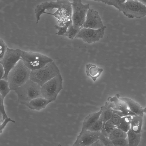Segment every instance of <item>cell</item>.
<instances>
[{"instance_id": "6da1fadb", "label": "cell", "mask_w": 146, "mask_h": 146, "mask_svg": "<svg viewBox=\"0 0 146 146\" xmlns=\"http://www.w3.org/2000/svg\"><path fill=\"white\" fill-rule=\"evenodd\" d=\"M37 19L36 23L43 14L54 16L57 19L61 26H69L72 24V3L68 0H57L42 3L38 5L35 10Z\"/></svg>"}, {"instance_id": "7a4b0ae2", "label": "cell", "mask_w": 146, "mask_h": 146, "mask_svg": "<svg viewBox=\"0 0 146 146\" xmlns=\"http://www.w3.org/2000/svg\"><path fill=\"white\" fill-rule=\"evenodd\" d=\"M31 70L28 68L21 59L10 70L8 75L11 90H15L29 79Z\"/></svg>"}, {"instance_id": "3957f363", "label": "cell", "mask_w": 146, "mask_h": 146, "mask_svg": "<svg viewBox=\"0 0 146 146\" xmlns=\"http://www.w3.org/2000/svg\"><path fill=\"white\" fill-rule=\"evenodd\" d=\"M41 87L38 84L29 79L15 90L17 95L18 101L21 104L26 105L34 98L42 97Z\"/></svg>"}, {"instance_id": "277c9868", "label": "cell", "mask_w": 146, "mask_h": 146, "mask_svg": "<svg viewBox=\"0 0 146 146\" xmlns=\"http://www.w3.org/2000/svg\"><path fill=\"white\" fill-rule=\"evenodd\" d=\"M60 73L58 67L52 61L39 69L31 70L29 79L41 86Z\"/></svg>"}, {"instance_id": "5b68a950", "label": "cell", "mask_w": 146, "mask_h": 146, "mask_svg": "<svg viewBox=\"0 0 146 146\" xmlns=\"http://www.w3.org/2000/svg\"><path fill=\"white\" fill-rule=\"evenodd\" d=\"M25 66L31 70L39 69L53 61L50 57L42 54L23 50L21 59Z\"/></svg>"}, {"instance_id": "8992f818", "label": "cell", "mask_w": 146, "mask_h": 146, "mask_svg": "<svg viewBox=\"0 0 146 146\" xmlns=\"http://www.w3.org/2000/svg\"><path fill=\"white\" fill-rule=\"evenodd\" d=\"M63 78L59 74L47 81L41 87V91L43 97L50 100L54 101L62 89Z\"/></svg>"}, {"instance_id": "52a82bcc", "label": "cell", "mask_w": 146, "mask_h": 146, "mask_svg": "<svg viewBox=\"0 0 146 146\" xmlns=\"http://www.w3.org/2000/svg\"><path fill=\"white\" fill-rule=\"evenodd\" d=\"M72 25L76 29H81L90 9L89 4H83L81 0H73L72 3Z\"/></svg>"}, {"instance_id": "ba28073f", "label": "cell", "mask_w": 146, "mask_h": 146, "mask_svg": "<svg viewBox=\"0 0 146 146\" xmlns=\"http://www.w3.org/2000/svg\"><path fill=\"white\" fill-rule=\"evenodd\" d=\"M22 51L19 49L7 47L3 57L0 60V63L3 65L5 71L4 76L0 79L7 80L8 75L9 71L21 59Z\"/></svg>"}, {"instance_id": "9c48e42d", "label": "cell", "mask_w": 146, "mask_h": 146, "mask_svg": "<svg viewBox=\"0 0 146 146\" xmlns=\"http://www.w3.org/2000/svg\"><path fill=\"white\" fill-rule=\"evenodd\" d=\"M120 11L128 18L140 19L146 16V6L137 0L126 1Z\"/></svg>"}, {"instance_id": "30bf717a", "label": "cell", "mask_w": 146, "mask_h": 146, "mask_svg": "<svg viewBox=\"0 0 146 146\" xmlns=\"http://www.w3.org/2000/svg\"><path fill=\"white\" fill-rule=\"evenodd\" d=\"M106 27L97 29L83 27L76 36L75 38L82 39L83 41L89 44L94 43L102 38L104 34Z\"/></svg>"}, {"instance_id": "8fae6325", "label": "cell", "mask_w": 146, "mask_h": 146, "mask_svg": "<svg viewBox=\"0 0 146 146\" xmlns=\"http://www.w3.org/2000/svg\"><path fill=\"white\" fill-rule=\"evenodd\" d=\"M107 100L110 102L113 112L121 117L136 115L128 109L126 103L120 98L118 94L113 97H109Z\"/></svg>"}, {"instance_id": "7c38bea8", "label": "cell", "mask_w": 146, "mask_h": 146, "mask_svg": "<svg viewBox=\"0 0 146 146\" xmlns=\"http://www.w3.org/2000/svg\"><path fill=\"white\" fill-rule=\"evenodd\" d=\"M100 131L94 132L85 130H81L77 136L74 146H91L99 138Z\"/></svg>"}, {"instance_id": "4fadbf2b", "label": "cell", "mask_w": 146, "mask_h": 146, "mask_svg": "<svg viewBox=\"0 0 146 146\" xmlns=\"http://www.w3.org/2000/svg\"><path fill=\"white\" fill-rule=\"evenodd\" d=\"M104 26L98 12L90 8L87 12L83 27L97 29Z\"/></svg>"}, {"instance_id": "5bb4252c", "label": "cell", "mask_w": 146, "mask_h": 146, "mask_svg": "<svg viewBox=\"0 0 146 146\" xmlns=\"http://www.w3.org/2000/svg\"><path fill=\"white\" fill-rule=\"evenodd\" d=\"M52 102L43 97H39L32 100L26 106L31 110L39 111L44 109Z\"/></svg>"}, {"instance_id": "9a60e30c", "label": "cell", "mask_w": 146, "mask_h": 146, "mask_svg": "<svg viewBox=\"0 0 146 146\" xmlns=\"http://www.w3.org/2000/svg\"><path fill=\"white\" fill-rule=\"evenodd\" d=\"M120 98L127 104L128 109L135 115L143 117L144 110L141 106L133 100L127 97H122Z\"/></svg>"}, {"instance_id": "2e32d148", "label": "cell", "mask_w": 146, "mask_h": 146, "mask_svg": "<svg viewBox=\"0 0 146 146\" xmlns=\"http://www.w3.org/2000/svg\"><path fill=\"white\" fill-rule=\"evenodd\" d=\"M102 112L100 109L98 112L89 114L84 119L81 130H88L99 118Z\"/></svg>"}, {"instance_id": "e0dca14e", "label": "cell", "mask_w": 146, "mask_h": 146, "mask_svg": "<svg viewBox=\"0 0 146 146\" xmlns=\"http://www.w3.org/2000/svg\"><path fill=\"white\" fill-rule=\"evenodd\" d=\"M102 68H99L95 64L89 63L86 65V72L87 76L95 82L103 71Z\"/></svg>"}, {"instance_id": "ac0fdd59", "label": "cell", "mask_w": 146, "mask_h": 146, "mask_svg": "<svg viewBox=\"0 0 146 146\" xmlns=\"http://www.w3.org/2000/svg\"><path fill=\"white\" fill-rule=\"evenodd\" d=\"M100 109L102 112L100 117L104 122L109 120L113 113L110 102L108 101L106 102L105 104L101 107Z\"/></svg>"}, {"instance_id": "d6986e66", "label": "cell", "mask_w": 146, "mask_h": 146, "mask_svg": "<svg viewBox=\"0 0 146 146\" xmlns=\"http://www.w3.org/2000/svg\"><path fill=\"white\" fill-rule=\"evenodd\" d=\"M143 117L137 115H132L130 129L137 133H140L143 124Z\"/></svg>"}, {"instance_id": "ffe728a7", "label": "cell", "mask_w": 146, "mask_h": 146, "mask_svg": "<svg viewBox=\"0 0 146 146\" xmlns=\"http://www.w3.org/2000/svg\"><path fill=\"white\" fill-rule=\"evenodd\" d=\"M127 133L128 146H138L141 140V133L135 132L130 129Z\"/></svg>"}, {"instance_id": "44dd1931", "label": "cell", "mask_w": 146, "mask_h": 146, "mask_svg": "<svg viewBox=\"0 0 146 146\" xmlns=\"http://www.w3.org/2000/svg\"><path fill=\"white\" fill-rule=\"evenodd\" d=\"M108 138L111 141L119 138H127V133L116 127L112 130L109 135Z\"/></svg>"}, {"instance_id": "7402d4cb", "label": "cell", "mask_w": 146, "mask_h": 146, "mask_svg": "<svg viewBox=\"0 0 146 146\" xmlns=\"http://www.w3.org/2000/svg\"><path fill=\"white\" fill-rule=\"evenodd\" d=\"M132 115H128L122 117L120 124L117 127L127 133L130 129Z\"/></svg>"}, {"instance_id": "603a6c76", "label": "cell", "mask_w": 146, "mask_h": 146, "mask_svg": "<svg viewBox=\"0 0 146 146\" xmlns=\"http://www.w3.org/2000/svg\"><path fill=\"white\" fill-rule=\"evenodd\" d=\"M0 96L4 98L11 90L9 83L3 79H0Z\"/></svg>"}, {"instance_id": "cb8c5ba5", "label": "cell", "mask_w": 146, "mask_h": 146, "mask_svg": "<svg viewBox=\"0 0 146 146\" xmlns=\"http://www.w3.org/2000/svg\"><path fill=\"white\" fill-rule=\"evenodd\" d=\"M115 127H116L109 120L104 122L100 133L105 136L108 137L110 133Z\"/></svg>"}, {"instance_id": "d4e9b609", "label": "cell", "mask_w": 146, "mask_h": 146, "mask_svg": "<svg viewBox=\"0 0 146 146\" xmlns=\"http://www.w3.org/2000/svg\"><path fill=\"white\" fill-rule=\"evenodd\" d=\"M81 29H76L74 28L72 24L68 27L66 33L63 35L68 37L69 38L72 39L75 37L76 36Z\"/></svg>"}, {"instance_id": "484cf974", "label": "cell", "mask_w": 146, "mask_h": 146, "mask_svg": "<svg viewBox=\"0 0 146 146\" xmlns=\"http://www.w3.org/2000/svg\"><path fill=\"white\" fill-rule=\"evenodd\" d=\"M104 122L100 117L99 119L88 130L92 131H100L103 127Z\"/></svg>"}, {"instance_id": "4316f807", "label": "cell", "mask_w": 146, "mask_h": 146, "mask_svg": "<svg viewBox=\"0 0 146 146\" xmlns=\"http://www.w3.org/2000/svg\"><path fill=\"white\" fill-rule=\"evenodd\" d=\"M126 1V0H110L107 4L113 6L120 11L123 5Z\"/></svg>"}, {"instance_id": "83f0119b", "label": "cell", "mask_w": 146, "mask_h": 146, "mask_svg": "<svg viewBox=\"0 0 146 146\" xmlns=\"http://www.w3.org/2000/svg\"><path fill=\"white\" fill-rule=\"evenodd\" d=\"M4 98L0 96V112L1 114V123L5 119L8 117L6 114L5 109L4 100Z\"/></svg>"}, {"instance_id": "f1b7e54d", "label": "cell", "mask_w": 146, "mask_h": 146, "mask_svg": "<svg viewBox=\"0 0 146 146\" xmlns=\"http://www.w3.org/2000/svg\"><path fill=\"white\" fill-rule=\"evenodd\" d=\"M113 146H128V141L127 138H119L111 141Z\"/></svg>"}, {"instance_id": "f546056e", "label": "cell", "mask_w": 146, "mask_h": 146, "mask_svg": "<svg viewBox=\"0 0 146 146\" xmlns=\"http://www.w3.org/2000/svg\"><path fill=\"white\" fill-rule=\"evenodd\" d=\"M121 118L119 115L113 112L110 120L115 126L117 127L120 124Z\"/></svg>"}, {"instance_id": "4dcf8cb0", "label": "cell", "mask_w": 146, "mask_h": 146, "mask_svg": "<svg viewBox=\"0 0 146 146\" xmlns=\"http://www.w3.org/2000/svg\"><path fill=\"white\" fill-rule=\"evenodd\" d=\"M7 46L3 40L0 39V60H1L5 53Z\"/></svg>"}, {"instance_id": "1f68e13d", "label": "cell", "mask_w": 146, "mask_h": 146, "mask_svg": "<svg viewBox=\"0 0 146 146\" xmlns=\"http://www.w3.org/2000/svg\"><path fill=\"white\" fill-rule=\"evenodd\" d=\"M69 27L67 26H61L58 25H55L54 26V27L56 29L58 30V32L56 34L59 36H63L66 33Z\"/></svg>"}, {"instance_id": "d6a6232c", "label": "cell", "mask_w": 146, "mask_h": 146, "mask_svg": "<svg viewBox=\"0 0 146 146\" xmlns=\"http://www.w3.org/2000/svg\"><path fill=\"white\" fill-rule=\"evenodd\" d=\"M99 139L101 141L104 146H113L108 137H106L100 133Z\"/></svg>"}, {"instance_id": "836d02e7", "label": "cell", "mask_w": 146, "mask_h": 146, "mask_svg": "<svg viewBox=\"0 0 146 146\" xmlns=\"http://www.w3.org/2000/svg\"><path fill=\"white\" fill-rule=\"evenodd\" d=\"M9 122H12L13 123H15V121L9 117L5 119L1 123L0 126L1 134L3 132V130L5 129L7 125Z\"/></svg>"}, {"instance_id": "e575fe53", "label": "cell", "mask_w": 146, "mask_h": 146, "mask_svg": "<svg viewBox=\"0 0 146 146\" xmlns=\"http://www.w3.org/2000/svg\"><path fill=\"white\" fill-rule=\"evenodd\" d=\"M91 146H104V145L101 141L99 139L98 140L93 143Z\"/></svg>"}, {"instance_id": "d590c367", "label": "cell", "mask_w": 146, "mask_h": 146, "mask_svg": "<svg viewBox=\"0 0 146 146\" xmlns=\"http://www.w3.org/2000/svg\"><path fill=\"white\" fill-rule=\"evenodd\" d=\"M0 79L2 78L4 76L5 71L3 65L0 63Z\"/></svg>"}, {"instance_id": "8d00e7d4", "label": "cell", "mask_w": 146, "mask_h": 146, "mask_svg": "<svg viewBox=\"0 0 146 146\" xmlns=\"http://www.w3.org/2000/svg\"><path fill=\"white\" fill-rule=\"evenodd\" d=\"M146 6V0H137Z\"/></svg>"}, {"instance_id": "74e56055", "label": "cell", "mask_w": 146, "mask_h": 146, "mask_svg": "<svg viewBox=\"0 0 146 146\" xmlns=\"http://www.w3.org/2000/svg\"><path fill=\"white\" fill-rule=\"evenodd\" d=\"M110 0H103L102 2L106 4H107Z\"/></svg>"}, {"instance_id": "f35d334b", "label": "cell", "mask_w": 146, "mask_h": 146, "mask_svg": "<svg viewBox=\"0 0 146 146\" xmlns=\"http://www.w3.org/2000/svg\"><path fill=\"white\" fill-rule=\"evenodd\" d=\"M144 113L146 114V106L145 108H143Z\"/></svg>"}, {"instance_id": "ab89813d", "label": "cell", "mask_w": 146, "mask_h": 146, "mask_svg": "<svg viewBox=\"0 0 146 146\" xmlns=\"http://www.w3.org/2000/svg\"><path fill=\"white\" fill-rule=\"evenodd\" d=\"M94 1H97L98 2H102L103 0H94Z\"/></svg>"}, {"instance_id": "60d3db41", "label": "cell", "mask_w": 146, "mask_h": 146, "mask_svg": "<svg viewBox=\"0 0 146 146\" xmlns=\"http://www.w3.org/2000/svg\"><path fill=\"white\" fill-rule=\"evenodd\" d=\"M137 0H126V1H137Z\"/></svg>"}]
</instances>
